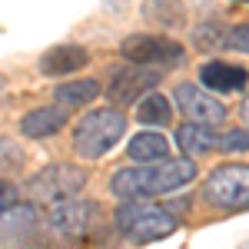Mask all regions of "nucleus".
Wrapping results in <instances>:
<instances>
[{
	"mask_svg": "<svg viewBox=\"0 0 249 249\" xmlns=\"http://www.w3.org/2000/svg\"><path fill=\"white\" fill-rule=\"evenodd\" d=\"M83 186H87V170H80L73 163H53L27 179V196L43 206H57V203L73 199Z\"/></svg>",
	"mask_w": 249,
	"mask_h": 249,
	"instance_id": "5",
	"label": "nucleus"
},
{
	"mask_svg": "<svg viewBox=\"0 0 249 249\" xmlns=\"http://www.w3.org/2000/svg\"><path fill=\"white\" fill-rule=\"evenodd\" d=\"M176 107L183 110V116H190V123H203V126H216L226 116V107H223L219 96L206 93V90H199L193 83L176 87Z\"/></svg>",
	"mask_w": 249,
	"mask_h": 249,
	"instance_id": "9",
	"label": "nucleus"
},
{
	"mask_svg": "<svg viewBox=\"0 0 249 249\" xmlns=\"http://www.w3.org/2000/svg\"><path fill=\"white\" fill-rule=\"evenodd\" d=\"M226 47L239 50V53H249V23H239L226 34Z\"/></svg>",
	"mask_w": 249,
	"mask_h": 249,
	"instance_id": "21",
	"label": "nucleus"
},
{
	"mask_svg": "<svg viewBox=\"0 0 249 249\" xmlns=\"http://www.w3.org/2000/svg\"><path fill=\"white\" fill-rule=\"evenodd\" d=\"M156 83H160V70H150V67H123V70H116L113 80H110V87L103 90L107 100H110V107H130V103H140L146 90H153Z\"/></svg>",
	"mask_w": 249,
	"mask_h": 249,
	"instance_id": "8",
	"label": "nucleus"
},
{
	"mask_svg": "<svg viewBox=\"0 0 249 249\" xmlns=\"http://www.w3.org/2000/svg\"><path fill=\"white\" fill-rule=\"evenodd\" d=\"M47 230L53 236H63V239H83L103 223V206L96 199H67V203H57L47 210Z\"/></svg>",
	"mask_w": 249,
	"mask_h": 249,
	"instance_id": "7",
	"label": "nucleus"
},
{
	"mask_svg": "<svg viewBox=\"0 0 249 249\" xmlns=\"http://www.w3.org/2000/svg\"><path fill=\"white\" fill-rule=\"evenodd\" d=\"M239 113H243V126L249 130V96L243 100V107H239Z\"/></svg>",
	"mask_w": 249,
	"mask_h": 249,
	"instance_id": "23",
	"label": "nucleus"
},
{
	"mask_svg": "<svg viewBox=\"0 0 249 249\" xmlns=\"http://www.w3.org/2000/svg\"><path fill=\"white\" fill-rule=\"evenodd\" d=\"M113 219H116V230L130 243H156V239H166L176 230V216L170 210L150 203V199H123V206L116 210Z\"/></svg>",
	"mask_w": 249,
	"mask_h": 249,
	"instance_id": "3",
	"label": "nucleus"
},
{
	"mask_svg": "<svg viewBox=\"0 0 249 249\" xmlns=\"http://www.w3.org/2000/svg\"><path fill=\"white\" fill-rule=\"evenodd\" d=\"M196 179V163L190 156L179 160H160V163H140V166H126V170L113 173L110 190L120 199H146V196H160V193H173Z\"/></svg>",
	"mask_w": 249,
	"mask_h": 249,
	"instance_id": "1",
	"label": "nucleus"
},
{
	"mask_svg": "<svg viewBox=\"0 0 249 249\" xmlns=\"http://www.w3.org/2000/svg\"><path fill=\"white\" fill-rule=\"evenodd\" d=\"M123 133H126V116L116 107L90 110L73 126V153L80 160H100L113 150V143L123 140Z\"/></svg>",
	"mask_w": 249,
	"mask_h": 249,
	"instance_id": "2",
	"label": "nucleus"
},
{
	"mask_svg": "<svg viewBox=\"0 0 249 249\" xmlns=\"http://www.w3.org/2000/svg\"><path fill=\"white\" fill-rule=\"evenodd\" d=\"M90 63V50L80 43H57L40 53V73L43 77H70Z\"/></svg>",
	"mask_w": 249,
	"mask_h": 249,
	"instance_id": "10",
	"label": "nucleus"
},
{
	"mask_svg": "<svg viewBox=\"0 0 249 249\" xmlns=\"http://www.w3.org/2000/svg\"><path fill=\"white\" fill-rule=\"evenodd\" d=\"M203 199L213 210H246L249 206V163H223L206 176Z\"/></svg>",
	"mask_w": 249,
	"mask_h": 249,
	"instance_id": "4",
	"label": "nucleus"
},
{
	"mask_svg": "<svg viewBox=\"0 0 249 249\" xmlns=\"http://www.w3.org/2000/svg\"><path fill=\"white\" fill-rule=\"evenodd\" d=\"M40 216L30 203H10L0 210V246H17L27 236H34Z\"/></svg>",
	"mask_w": 249,
	"mask_h": 249,
	"instance_id": "11",
	"label": "nucleus"
},
{
	"mask_svg": "<svg viewBox=\"0 0 249 249\" xmlns=\"http://www.w3.org/2000/svg\"><path fill=\"white\" fill-rule=\"evenodd\" d=\"M3 83H7V80H3V77H0V90H3Z\"/></svg>",
	"mask_w": 249,
	"mask_h": 249,
	"instance_id": "24",
	"label": "nucleus"
},
{
	"mask_svg": "<svg viewBox=\"0 0 249 249\" xmlns=\"http://www.w3.org/2000/svg\"><path fill=\"white\" fill-rule=\"evenodd\" d=\"M226 27H219V23H199L196 30H193V47L196 50H219V47H226Z\"/></svg>",
	"mask_w": 249,
	"mask_h": 249,
	"instance_id": "19",
	"label": "nucleus"
},
{
	"mask_svg": "<svg viewBox=\"0 0 249 249\" xmlns=\"http://www.w3.org/2000/svg\"><path fill=\"white\" fill-rule=\"evenodd\" d=\"M100 96V83L96 80H67V83H60L57 90H53V100H57V107H87L90 100Z\"/></svg>",
	"mask_w": 249,
	"mask_h": 249,
	"instance_id": "17",
	"label": "nucleus"
},
{
	"mask_svg": "<svg viewBox=\"0 0 249 249\" xmlns=\"http://www.w3.org/2000/svg\"><path fill=\"white\" fill-rule=\"evenodd\" d=\"M126 156L136 163H160V160L170 156V140L156 130H143L126 143Z\"/></svg>",
	"mask_w": 249,
	"mask_h": 249,
	"instance_id": "15",
	"label": "nucleus"
},
{
	"mask_svg": "<svg viewBox=\"0 0 249 249\" xmlns=\"http://www.w3.org/2000/svg\"><path fill=\"white\" fill-rule=\"evenodd\" d=\"M176 143L190 160H196V156H206L216 150V133H213V126H203V123H183L176 130Z\"/></svg>",
	"mask_w": 249,
	"mask_h": 249,
	"instance_id": "16",
	"label": "nucleus"
},
{
	"mask_svg": "<svg viewBox=\"0 0 249 249\" xmlns=\"http://www.w3.org/2000/svg\"><path fill=\"white\" fill-rule=\"evenodd\" d=\"M140 14H143V20H146L150 27L176 30V27L186 20V3H183V0H143Z\"/></svg>",
	"mask_w": 249,
	"mask_h": 249,
	"instance_id": "14",
	"label": "nucleus"
},
{
	"mask_svg": "<svg viewBox=\"0 0 249 249\" xmlns=\"http://www.w3.org/2000/svg\"><path fill=\"white\" fill-rule=\"evenodd\" d=\"M216 146L223 153H249V130H226L223 136H216Z\"/></svg>",
	"mask_w": 249,
	"mask_h": 249,
	"instance_id": "20",
	"label": "nucleus"
},
{
	"mask_svg": "<svg viewBox=\"0 0 249 249\" xmlns=\"http://www.w3.org/2000/svg\"><path fill=\"white\" fill-rule=\"evenodd\" d=\"M136 120L143 126H166L173 120V107L163 93H146L136 103Z\"/></svg>",
	"mask_w": 249,
	"mask_h": 249,
	"instance_id": "18",
	"label": "nucleus"
},
{
	"mask_svg": "<svg viewBox=\"0 0 249 249\" xmlns=\"http://www.w3.org/2000/svg\"><path fill=\"white\" fill-rule=\"evenodd\" d=\"M10 203H17V190H14V183L0 179V210H7Z\"/></svg>",
	"mask_w": 249,
	"mask_h": 249,
	"instance_id": "22",
	"label": "nucleus"
},
{
	"mask_svg": "<svg viewBox=\"0 0 249 249\" xmlns=\"http://www.w3.org/2000/svg\"><path fill=\"white\" fill-rule=\"evenodd\" d=\"M199 83L206 90H216V93H239V90H246V83H249V70L239 67V63L213 60V63L199 67Z\"/></svg>",
	"mask_w": 249,
	"mask_h": 249,
	"instance_id": "12",
	"label": "nucleus"
},
{
	"mask_svg": "<svg viewBox=\"0 0 249 249\" xmlns=\"http://www.w3.org/2000/svg\"><path fill=\"white\" fill-rule=\"evenodd\" d=\"M123 60H130L133 67H150V70H173L186 63V50L173 37H156V34H130L120 43Z\"/></svg>",
	"mask_w": 249,
	"mask_h": 249,
	"instance_id": "6",
	"label": "nucleus"
},
{
	"mask_svg": "<svg viewBox=\"0 0 249 249\" xmlns=\"http://www.w3.org/2000/svg\"><path fill=\"white\" fill-rule=\"evenodd\" d=\"M67 110L63 107H37V110H30V113L20 120V133L27 136V140H47V136H57L63 126H67Z\"/></svg>",
	"mask_w": 249,
	"mask_h": 249,
	"instance_id": "13",
	"label": "nucleus"
}]
</instances>
